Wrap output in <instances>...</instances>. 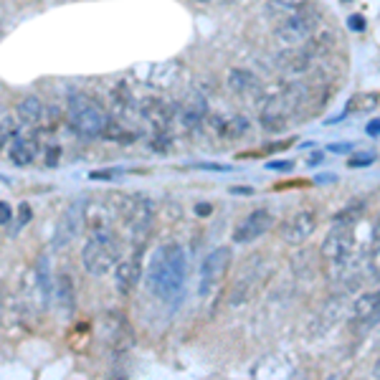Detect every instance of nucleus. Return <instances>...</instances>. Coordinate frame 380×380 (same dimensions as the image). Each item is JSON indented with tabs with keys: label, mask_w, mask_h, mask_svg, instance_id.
<instances>
[{
	"label": "nucleus",
	"mask_w": 380,
	"mask_h": 380,
	"mask_svg": "<svg viewBox=\"0 0 380 380\" xmlns=\"http://www.w3.org/2000/svg\"><path fill=\"white\" fill-rule=\"evenodd\" d=\"M205 115H208V104H205L203 97H190L185 104H183L180 109V120L185 127H190V129H195V127H200V122L205 120Z\"/></svg>",
	"instance_id": "6ab92c4d"
},
{
	"label": "nucleus",
	"mask_w": 380,
	"mask_h": 380,
	"mask_svg": "<svg viewBox=\"0 0 380 380\" xmlns=\"http://www.w3.org/2000/svg\"><path fill=\"white\" fill-rule=\"evenodd\" d=\"M56 307H61L67 314L76 309V287H74L69 274H61L56 279Z\"/></svg>",
	"instance_id": "f3484780"
},
{
	"label": "nucleus",
	"mask_w": 380,
	"mask_h": 380,
	"mask_svg": "<svg viewBox=\"0 0 380 380\" xmlns=\"http://www.w3.org/2000/svg\"><path fill=\"white\" fill-rule=\"evenodd\" d=\"M11 218H13V208L6 203V200H0V226L11 224Z\"/></svg>",
	"instance_id": "c85d7f7f"
},
{
	"label": "nucleus",
	"mask_w": 380,
	"mask_h": 380,
	"mask_svg": "<svg viewBox=\"0 0 380 380\" xmlns=\"http://www.w3.org/2000/svg\"><path fill=\"white\" fill-rule=\"evenodd\" d=\"M152 74H155V76H150L147 81H150L152 86H157V89H170V86L178 81V67L173 61H165V64L152 67Z\"/></svg>",
	"instance_id": "4be33fe9"
},
{
	"label": "nucleus",
	"mask_w": 380,
	"mask_h": 380,
	"mask_svg": "<svg viewBox=\"0 0 380 380\" xmlns=\"http://www.w3.org/2000/svg\"><path fill=\"white\" fill-rule=\"evenodd\" d=\"M117 173H120V170H94L89 178H91V180H107V178L117 175Z\"/></svg>",
	"instance_id": "7c9ffc66"
},
{
	"label": "nucleus",
	"mask_w": 380,
	"mask_h": 380,
	"mask_svg": "<svg viewBox=\"0 0 380 380\" xmlns=\"http://www.w3.org/2000/svg\"><path fill=\"white\" fill-rule=\"evenodd\" d=\"M122 218H125V226L134 241H145L152 229V221H155V205L142 193L129 195L122 200Z\"/></svg>",
	"instance_id": "39448f33"
},
{
	"label": "nucleus",
	"mask_w": 380,
	"mask_h": 380,
	"mask_svg": "<svg viewBox=\"0 0 380 380\" xmlns=\"http://www.w3.org/2000/svg\"><path fill=\"white\" fill-rule=\"evenodd\" d=\"M120 259V243L112 236V231H94L81 248V264L91 277H104V274L115 272Z\"/></svg>",
	"instance_id": "f03ea898"
},
{
	"label": "nucleus",
	"mask_w": 380,
	"mask_h": 380,
	"mask_svg": "<svg viewBox=\"0 0 380 380\" xmlns=\"http://www.w3.org/2000/svg\"><path fill=\"white\" fill-rule=\"evenodd\" d=\"M378 107H380V94H375V91H357V94H352V97L347 99V104H345V117L370 115V112H375Z\"/></svg>",
	"instance_id": "dca6fc26"
},
{
	"label": "nucleus",
	"mask_w": 380,
	"mask_h": 380,
	"mask_svg": "<svg viewBox=\"0 0 380 380\" xmlns=\"http://www.w3.org/2000/svg\"><path fill=\"white\" fill-rule=\"evenodd\" d=\"M320 21H322V11H317V8H312L307 3V6H304L302 11H296L294 16L279 21L277 30H274V33H277V41L284 43V46H289V49H299V46H304V43L317 33Z\"/></svg>",
	"instance_id": "20e7f679"
},
{
	"label": "nucleus",
	"mask_w": 380,
	"mask_h": 380,
	"mask_svg": "<svg viewBox=\"0 0 380 380\" xmlns=\"http://www.w3.org/2000/svg\"><path fill=\"white\" fill-rule=\"evenodd\" d=\"M18 211H21V221H18V226L13 229V236L18 234V231H21V226H25V224H28V221H30V205H28V203H21V208H18Z\"/></svg>",
	"instance_id": "bb28decb"
},
{
	"label": "nucleus",
	"mask_w": 380,
	"mask_h": 380,
	"mask_svg": "<svg viewBox=\"0 0 380 380\" xmlns=\"http://www.w3.org/2000/svg\"><path fill=\"white\" fill-rule=\"evenodd\" d=\"M317 229V213L314 211H296L292 213L282 226V238L287 246H302L309 241V236Z\"/></svg>",
	"instance_id": "1a4fd4ad"
},
{
	"label": "nucleus",
	"mask_w": 380,
	"mask_h": 380,
	"mask_svg": "<svg viewBox=\"0 0 380 380\" xmlns=\"http://www.w3.org/2000/svg\"><path fill=\"white\" fill-rule=\"evenodd\" d=\"M139 279V261L132 259H120V264L115 266V289L122 296H129L134 289V284Z\"/></svg>",
	"instance_id": "f8f14e48"
},
{
	"label": "nucleus",
	"mask_w": 380,
	"mask_h": 380,
	"mask_svg": "<svg viewBox=\"0 0 380 380\" xmlns=\"http://www.w3.org/2000/svg\"><path fill=\"white\" fill-rule=\"evenodd\" d=\"M18 117L25 125H38L43 120V102L36 94H28L18 102Z\"/></svg>",
	"instance_id": "412c9836"
},
{
	"label": "nucleus",
	"mask_w": 380,
	"mask_h": 380,
	"mask_svg": "<svg viewBox=\"0 0 380 380\" xmlns=\"http://www.w3.org/2000/svg\"><path fill=\"white\" fill-rule=\"evenodd\" d=\"M248 129V120L241 115H229L216 120V132H221L224 137H241Z\"/></svg>",
	"instance_id": "5701e85b"
},
{
	"label": "nucleus",
	"mask_w": 380,
	"mask_h": 380,
	"mask_svg": "<svg viewBox=\"0 0 380 380\" xmlns=\"http://www.w3.org/2000/svg\"><path fill=\"white\" fill-rule=\"evenodd\" d=\"M67 117H69V125L79 134H84V137H99V134L107 132L109 127L107 109L99 102H94L91 97H86V94H71L69 97Z\"/></svg>",
	"instance_id": "7ed1b4c3"
},
{
	"label": "nucleus",
	"mask_w": 380,
	"mask_h": 380,
	"mask_svg": "<svg viewBox=\"0 0 380 380\" xmlns=\"http://www.w3.org/2000/svg\"><path fill=\"white\" fill-rule=\"evenodd\" d=\"M373 163H375L373 152H360V155H352L350 160H347L350 168H368V165H373Z\"/></svg>",
	"instance_id": "393cba45"
},
{
	"label": "nucleus",
	"mask_w": 380,
	"mask_h": 380,
	"mask_svg": "<svg viewBox=\"0 0 380 380\" xmlns=\"http://www.w3.org/2000/svg\"><path fill=\"white\" fill-rule=\"evenodd\" d=\"M327 150L330 152H352V145L350 142H342V145H330Z\"/></svg>",
	"instance_id": "f704fd0d"
},
{
	"label": "nucleus",
	"mask_w": 380,
	"mask_h": 380,
	"mask_svg": "<svg viewBox=\"0 0 380 380\" xmlns=\"http://www.w3.org/2000/svg\"><path fill=\"white\" fill-rule=\"evenodd\" d=\"M38 139L36 137H13L11 142V163L18 165V168H25L36 160L38 155Z\"/></svg>",
	"instance_id": "4468645a"
},
{
	"label": "nucleus",
	"mask_w": 380,
	"mask_h": 380,
	"mask_svg": "<svg viewBox=\"0 0 380 380\" xmlns=\"http://www.w3.org/2000/svg\"><path fill=\"white\" fill-rule=\"evenodd\" d=\"M226 86H229L234 94H241V97H246V94H253V91L261 89L256 74L248 71V69H231L229 76H226Z\"/></svg>",
	"instance_id": "ddd939ff"
},
{
	"label": "nucleus",
	"mask_w": 380,
	"mask_h": 380,
	"mask_svg": "<svg viewBox=\"0 0 380 380\" xmlns=\"http://www.w3.org/2000/svg\"><path fill=\"white\" fill-rule=\"evenodd\" d=\"M188 274V259L178 243H165L152 253L147 266V287L163 302H173L183 292Z\"/></svg>",
	"instance_id": "f257e3e1"
},
{
	"label": "nucleus",
	"mask_w": 380,
	"mask_h": 380,
	"mask_svg": "<svg viewBox=\"0 0 380 380\" xmlns=\"http://www.w3.org/2000/svg\"><path fill=\"white\" fill-rule=\"evenodd\" d=\"M347 28L360 33V30L365 28V18H362V16H350V18H347Z\"/></svg>",
	"instance_id": "c756f323"
},
{
	"label": "nucleus",
	"mask_w": 380,
	"mask_h": 380,
	"mask_svg": "<svg viewBox=\"0 0 380 380\" xmlns=\"http://www.w3.org/2000/svg\"><path fill=\"white\" fill-rule=\"evenodd\" d=\"M365 132L370 134V137H380V120H373L368 127H365Z\"/></svg>",
	"instance_id": "72a5a7b5"
},
{
	"label": "nucleus",
	"mask_w": 380,
	"mask_h": 380,
	"mask_svg": "<svg viewBox=\"0 0 380 380\" xmlns=\"http://www.w3.org/2000/svg\"><path fill=\"white\" fill-rule=\"evenodd\" d=\"M380 320V292H365L352 304V322L355 325H373Z\"/></svg>",
	"instance_id": "9b49d317"
},
{
	"label": "nucleus",
	"mask_w": 380,
	"mask_h": 380,
	"mask_svg": "<svg viewBox=\"0 0 380 380\" xmlns=\"http://www.w3.org/2000/svg\"><path fill=\"white\" fill-rule=\"evenodd\" d=\"M84 213H86V200L79 198L71 200V203L64 208V213L56 221V231H54V246L56 248H67L69 243L79 236V231L84 229Z\"/></svg>",
	"instance_id": "0eeeda50"
},
{
	"label": "nucleus",
	"mask_w": 380,
	"mask_h": 380,
	"mask_svg": "<svg viewBox=\"0 0 380 380\" xmlns=\"http://www.w3.org/2000/svg\"><path fill=\"white\" fill-rule=\"evenodd\" d=\"M368 269H370V274H373L375 279H380V241L375 243L373 248H370V253H368Z\"/></svg>",
	"instance_id": "b1692460"
},
{
	"label": "nucleus",
	"mask_w": 380,
	"mask_h": 380,
	"mask_svg": "<svg viewBox=\"0 0 380 380\" xmlns=\"http://www.w3.org/2000/svg\"><path fill=\"white\" fill-rule=\"evenodd\" d=\"M373 375H375V378H380V360L373 365Z\"/></svg>",
	"instance_id": "4c0bfd02"
},
{
	"label": "nucleus",
	"mask_w": 380,
	"mask_h": 380,
	"mask_svg": "<svg viewBox=\"0 0 380 380\" xmlns=\"http://www.w3.org/2000/svg\"><path fill=\"white\" fill-rule=\"evenodd\" d=\"M231 259H234V253H231L229 246H218L205 256L203 264H200V277H198L200 296H211L221 287V282H224L231 269Z\"/></svg>",
	"instance_id": "423d86ee"
},
{
	"label": "nucleus",
	"mask_w": 380,
	"mask_h": 380,
	"mask_svg": "<svg viewBox=\"0 0 380 380\" xmlns=\"http://www.w3.org/2000/svg\"><path fill=\"white\" fill-rule=\"evenodd\" d=\"M340 314H342V302H338V299H330V302L322 307V312L317 314V320H314V325H312L314 338H317V335H325L327 330H332V327L338 325Z\"/></svg>",
	"instance_id": "a211bd4d"
},
{
	"label": "nucleus",
	"mask_w": 380,
	"mask_h": 380,
	"mask_svg": "<svg viewBox=\"0 0 380 380\" xmlns=\"http://www.w3.org/2000/svg\"><path fill=\"white\" fill-rule=\"evenodd\" d=\"M33 277H36V287H38V294H41V302L49 304L51 296H54V274H51V259L46 256V253L38 256Z\"/></svg>",
	"instance_id": "2eb2a0df"
},
{
	"label": "nucleus",
	"mask_w": 380,
	"mask_h": 380,
	"mask_svg": "<svg viewBox=\"0 0 380 380\" xmlns=\"http://www.w3.org/2000/svg\"><path fill=\"white\" fill-rule=\"evenodd\" d=\"M46 165H49V168H54V165H59V155H61V150L59 147H49V150H46Z\"/></svg>",
	"instance_id": "2f4dec72"
},
{
	"label": "nucleus",
	"mask_w": 380,
	"mask_h": 380,
	"mask_svg": "<svg viewBox=\"0 0 380 380\" xmlns=\"http://www.w3.org/2000/svg\"><path fill=\"white\" fill-rule=\"evenodd\" d=\"M274 226V216L272 211L266 208H259V211H251L241 224H236L234 229V241L236 243H251L256 238H261L264 234H269Z\"/></svg>",
	"instance_id": "9d476101"
},
{
	"label": "nucleus",
	"mask_w": 380,
	"mask_h": 380,
	"mask_svg": "<svg viewBox=\"0 0 380 380\" xmlns=\"http://www.w3.org/2000/svg\"><path fill=\"white\" fill-rule=\"evenodd\" d=\"M352 248H355V236H352L350 224L340 221V224L325 236V241H322V256H325L327 261H332V264L342 266L345 261H350Z\"/></svg>",
	"instance_id": "6e6552de"
},
{
	"label": "nucleus",
	"mask_w": 380,
	"mask_h": 380,
	"mask_svg": "<svg viewBox=\"0 0 380 380\" xmlns=\"http://www.w3.org/2000/svg\"><path fill=\"white\" fill-rule=\"evenodd\" d=\"M195 168H198V170H213V173H229L231 165H224V163H198Z\"/></svg>",
	"instance_id": "cd10ccee"
},
{
	"label": "nucleus",
	"mask_w": 380,
	"mask_h": 380,
	"mask_svg": "<svg viewBox=\"0 0 380 380\" xmlns=\"http://www.w3.org/2000/svg\"><path fill=\"white\" fill-rule=\"evenodd\" d=\"M269 170H279V173H292L294 170V163L292 160H272V163H266Z\"/></svg>",
	"instance_id": "a878e982"
},
{
	"label": "nucleus",
	"mask_w": 380,
	"mask_h": 380,
	"mask_svg": "<svg viewBox=\"0 0 380 380\" xmlns=\"http://www.w3.org/2000/svg\"><path fill=\"white\" fill-rule=\"evenodd\" d=\"M309 0H266V16L269 18H289L296 11H302Z\"/></svg>",
	"instance_id": "aec40b11"
},
{
	"label": "nucleus",
	"mask_w": 380,
	"mask_h": 380,
	"mask_svg": "<svg viewBox=\"0 0 380 380\" xmlns=\"http://www.w3.org/2000/svg\"><path fill=\"white\" fill-rule=\"evenodd\" d=\"M325 160V155L322 152H312V157H309V165H317V163H322Z\"/></svg>",
	"instance_id": "e433bc0d"
},
{
	"label": "nucleus",
	"mask_w": 380,
	"mask_h": 380,
	"mask_svg": "<svg viewBox=\"0 0 380 380\" xmlns=\"http://www.w3.org/2000/svg\"><path fill=\"white\" fill-rule=\"evenodd\" d=\"M195 3H213V0H195Z\"/></svg>",
	"instance_id": "58836bf2"
},
{
	"label": "nucleus",
	"mask_w": 380,
	"mask_h": 380,
	"mask_svg": "<svg viewBox=\"0 0 380 380\" xmlns=\"http://www.w3.org/2000/svg\"><path fill=\"white\" fill-rule=\"evenodd\" d=\"M195 213H198V216H208V213H211V205H208V203L195 205Z\"/></svg>",
	"instance_id": "c9c22d12"
},
{
	"label": "nucleus",
	"mask_w": 380,
	"mask_h": 380,
	"mask_svg": "<svg viewBox=\"0 0 380 380\" xmlns=\"http://www.w3.org/2000/svg\"><path fill=\"white\" fill-rule=\"evenodd\" d=\"M253 193H256V190H253L251 185H234L231 188V195H246L248 198V195H253Z\"/></svg>",
	"instance_id": "473e14b6"
}]
</instances>
